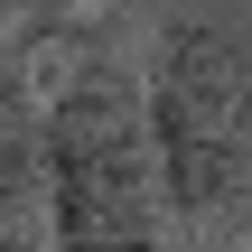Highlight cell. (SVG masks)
I'll use <instances>...</instances> for the list:
<instances>
[{
  "label": "cell",
  "instance_id": "obj_4",
  "mask_svg": "<svg viewBox=\"0 0 252 252\" xmlns=\"http://www.w3.org/2000/svg\"><path fill=\"white\" fill-rule=\"evenodd\" d=\"M19 19H47V0H0V28H19Z\"/></svg>",
  "mask_w": 252,
  "mask_h": 252
},
{
  "label": "cell",
  "instance_id": "obj_1",
  "mask_svg": "<svg viewBox=\"0 0 252 252\" xmlns=\"http://www.w3.org/2000/svg\"><path fill=\"white\" fill-rule=\"evenodd\" d=\"M37 215H47L56 252H168V196H159V159H150L140 65H122L112 47L75 56L47 84Z\"/></svg>",
  "mask_w": 252,
  "mask_h": 252
},
{
  "label": "cell",
  "instance_id": "obj_5",
  "mask_svg": "<svg viewBox=\"0 0 252 252\" xmlns=\"http://www.w3.org/2000/svg\"><path fill=\"white\" fill-rule=\"evenodd\" d=\"M243 56H252V0H243Z\"/></svg>",
  "mask_w": 252,
  "mask_h": 252
},
{
  "label": "cell",
  "instance_id": "obj_3",
  "mask_svg": "<svg viewBox=\"0 0 252 252\" xmlns=\"http://www.w3.org/2000/svg\"><path fill=\"white\" fill-rule=\"evenodd\" d=\"M0 252H56L47 243V215L37 206H0Z\"/></svg>",
  "mask_w": 252,
  "mask_h": 252
},
{
  "label": "cell",
  "instance_id": "obj_2",
  "mask_svg": "<svg viewBox=\"0 0 252 252\" xmlns=\"http://www.w3.org/2000/svg\"><path fill=\"white\" fill-rule=\"evenodd\" d=\"M159 196L187 224H252V56L243 9H178L140 75Z\"/></svg>",
  "mask_w": 252,
  "mask_h": 252
}]
</instances>
